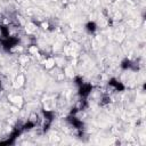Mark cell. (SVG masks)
I'll list each match as a JSON object with an SVG mask.
<instances>
[{"mask_svg":"<svg viewBox=\"0 0 146 146\" xmlns=\"http://www.w3.org/2000/svg\"><path fill=\"white\" fill-rule=\"evenodd\" d=\"M18 42H19L18 38L13 36V35H9V36H7V38L1 39V46H2V48H3L6 51H10L11 49H14V48L18 44Z\"/></svg>","mask_w":146,"mask_h":146,"instance_id":"6da1fadb","label":"cell"},{"mask_svg":"<svg viewBox=\"0 0 146 146\" xmlns=\"http://www.w3.org/2000/svg\"><path fill=\"white\" fill-rule=\"evenodd\" d=\"M92 91V84L91 83H88V82H83L82 84H80L78 87V92H79V96L83 99H86Z\"/></svg>","mask_w":146,"mask_h":146,"instance_id":"7a4b0ae2","label":"cell"},{"mask_svg":"<svg viewBox=\"0 0 146 146\" xmlns=\"http://www.w3.org/2000/svg\"><path fill=\"white\" fill-rule=\"evenodd\" d=\"M108 86L112 87L115 91H123V90L125 89V86L123 84V82L119 81V80L115 79V78H112V79L108 80Z\"/></svg>","mask_w":146,"mask_h":146,"instance_id":"3957f363","label":"cell"},{"mask_svg":"<svg viewBox=\"0 0 146 146\" xmlns=\"http://www.w3.org/2000/svg\"><path fill=\"white\" fill-rule=\"evenodd\" d=\"M67 121H68L75 129H82V127H83V122H82L81 120H79L75 115H70V116L67 117Z\"/></svg>","mask_w":146,"mask_h":146,"instance_id":"277c9868","label":"cell"},{"mask_svg":"<svg viewBox=\"0 0 146 146\" xmlns=\"http://www.w3.org/2000/svg\"><path fill=\"white\" fill-rule=\"evenodd\" d=\"M84 27H86V31H87L89 34H94V33L97 31V24H96V22H94V21L87 22L86 25H84Z\"/></svg>","mask_w":146,"mask_h":146,"instance_id":"5b68a950","label":"cell"},{"mask_svg":"<svg viewBox=\"0 0 146 146\" xmlns=\"http://www.w3.org/2000/svg\"><path fill=\"white\" fill-rule=\"evenodd\" d=\"M120 66H121V68L122 70H130L132 66H133V64H132V62L129 59V58H124L122 62H121V64H120Z\"/></svg>","mask_w":146,"mask_h":146,"instance_id":"8992f818","label":"cell"},{"mask_svg":"<svg viewBox=\"0 0 146 146\" xmlns=\"http://www.w3.org/2000/svg\"><path fill=\"white\" fill-rule=\"evenodd\" d=\"M42 114H43L46 121H49V122H52V121H54L55 114H54L52 111H44V110H43V111H42Z\"/></svg>","mask_w":146,"mask_h":146,"instance_id":"52a82bcc","label":"cell"},{"mask_svg":"<svg viewBox=\"0 0 146 146\" xmlns=\"http://www.w3.org/2000/svg\"><path fill=\"white\" fill-rule=\"evenodd\" d=\"M0 34H1V38H7L9 36V27L7 25H0Z\"/></svg>","mask_w":146,"mask_h":146,"instance_id":"ba28073f","label":"cell"},{"mask_svg":"<svg viewBox=\"0 0 146 146\" xmlns=\"http://www.w3.org/2000/svg\"><path fill=\"white\" fill-rule=\"evenodd\" d=\"M32 128H34V122H32V121H27L25 124H23L22 130H23V131H26V130H31Z\"/></svg>","mask_w":146,"mask_h":146,"instance_id":"9c48e42d","label":"cell"},{"mask_svg":"<svg viewBox=\"0 0 146 146\" xmlns=\"http://www.w3.org/2000/svg\"><path fill=\"white\" fill-rule=\"evenodd\" d=\"M74 82H75V84L79 87L80 84H82V83H83V78L78 75V76H75V78H74Z\"/></svg>","mask_w":146,"mask_h":146,"instance_id":"30bf717a","label":"cell"},{"mask_svg":"<svg viewBox=\"0 0 146 146\" xmlns=\"http://www.w3.org/2000/svg\"><path fill=\"white\" fill-rule=\"evenodd\" d=\"M1 89H2V81H1V79H0V91H1Z\"/></svg>","mask_w":146,"mask_h":146,"instance_id":"8fae6325","label":"cell"}]
</instances>
